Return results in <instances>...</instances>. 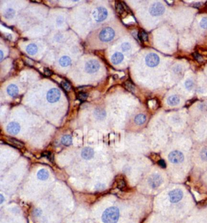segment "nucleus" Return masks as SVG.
Wrapping results in <instances>:
<instances>
[{
  "mask_svg": "<svg viewBox=\"0 0 207 223\" xmlns=\"http://www.w3.org/2000/svg\"><path fill=\"white\" fill-rule=\"evenodd\" d=\"M119 218V210L115 207H111L106 209L102 215L104 223H117Z\"/></svg>",
  "mask_w": 207,
  "mask_h": 223,
  "instance_id": "obj_1",
  "label": "nucleus"
},
{
  "mask_svg": "<svg viewBox=\"0 0 207 223\" xmlns=\"http://www.w3.org/2000/svg\"><path fill=\"white\" fill-rule=\"evenodd\" d=\"M115 36L114 30L111 28H105L99 34V39L103 42H109L113 40Z\"/></svg>",
  "mask_w": 207,
  "mask_h": 223,
  "instance_id": "obj_2",
  "label": "nucleus"
},
{
  "mask_svg": "<svg viewBox=\"0 0 207 223\" xmlns=\"http://www.w3.org/2000/svg\"><path fill=\"white\" fill-rule=\"evenodd\" d=\"M92 14L95 20L98 22H101V21H103L107 18L108 16V11L105 8L99 7L94 10Z\"/></svg>",
  "mask_w": 207,
  "mask_h": 223,
  "instance_id": "obj_3",
  "label": "nucleus"
},
{
  "mask_svg": "<svg viewBox=\"0 0 207 223\" xmlns=\"http://www.w3.org/2000/svg\"><path fill=\"white\" fill-rule=\"evenodd\" d=\"M165 7L160 3H155L151 5L150 9V12L153 16H160L165 12Z\"/></svg>",
  "mask_w": 207,
  "mask_h": 223,
  "instance_id": "obj_4",
  "label": "nucleus"
},
{
  "mask_svg": "<svg viewBox=\"0 0 207 223\" xmlns=\"http://www.w3.org/2000/svg\"><path fill=\"white\" fill-rule=\"evenodd\" d=\"M61 96L60 91L57 89H52L47 93V99L51 103H54L59 100Z\"/></svg>",
  "mask_w": 207,
  "mask_h": 223,
  "instance_id": "obj_5",
  "label": "nucleus"
},
{
  "mask_svg": "<svg viewBox=\"0 0 207 223\" xmlns=\"http://www.w3.org/2000/svg\"><path fill=\"white\" fill-rule=\"evenodd\" d=\"M168 159L171 163L174 164H178L182 163L183 161L184 156L182 152L177 150H174L169 154Z\"/></svg>",
  "mask_w": 207,
  "mask_h": 223,
  "instance_id": "obj_6",
  "label": "nucleus"
},
{
  "mask_svg": "<svg viewBox=\"0 0 207 223\" xmlns=\"http://www.w3.org/2000/svg\"><path fill=\"white\" fill-rule=\"evenodd\" d=\"M100 69L99 62L95 60H91L88 61L85 64V70L89 73L97 72Z\"/></svg>",
  "mask_w": 207,
  "mask_h": 223,
  "instance_id": "obj_7",
  "label": "nucleus"
},
{
  "mask_svg": "<svg viewBox=\"0 0 207 223\" xmlns=\"http://www.w3.org/2000/svg\"><path fill=\"white\" fill-rule=\"evenodd\" d=\"M148 182H149L150 186L152 188L156 189L161 185L163 182V179L160 175L158 174H153L148 179Z\"/></svg>",
  "mask_w": 207,
  "mask_h": 223,
  "instance_id": "obj_8",
  "label": "nucleus"
},
{
  "mask_svg": "<svg viewBox=\"0 0 207 223\" xmlns=\"http://www.w3.org/2000/svg\"><path fill=\"white\" fill-rule=\"evenodd\" d=\"M145 61L147 66L151 67H154L158 64L159 62H160V59H159V57L156 54H150L146 56Z\"/></svg>",
  "mask_w": 207,
  "mask_h": 223,
  "instance_id": "obj_9",
  "label": "nucleus"
},
{
  "mask_svg": "<svg viewBox=\"0 0 207 223\" xmlns=\"http://www.w3.org/2000/svg\"><path fill=\"white\" fill-rule=\"evenodd\" d=\"M169 196L171 203H176L182 199L183 192L179 189H175L169 193Z\"/></svg>",
  "mask_w": 207,
  "mask_h": 223,
  "instance_id": "obj_10",
  "label": "nucleus"
},
{
  "mask_svg": "<svg viewBox=\"0 0 207 223\" xmlns=\"http://www.w3.org/2000/svg\"><path fill=\"white\" fill-rule=\"evenodd\" d=\"M20 130V126L17 123H15V122H12L7 126V131L11 135H15L18 134Z\"/></svg>",
  "mask_w": 207,
  "mask_h": 223,
  "instance_id": "obj_11",
  "label": "nucleus"
},
{
  "mask_svg": "<svg viewBox=\"0 0 207 223\" xmlns=\"http://www.w3.org/2000/svg\"><path fill=\"white\" fill-rule=\"evenodd\" d=\"M94 155V151L92 148L85 147L82 152V157L84 160H90L93 158Z\"/></svg>",
  "mask_w": 207,
  "mask_h": 223,
  "instance_id": "obj_12",
  "label": "nucleus"
},
{
  "mask_svg": "<svg viewBox=\"0 0 207 223\" xmlns=\"http://www.w3.org/2000/svg\"><path fill=\"white\" fill-rule=\"evenodd\" d=\"M124 56L120 52H116L112 56L111 61L114 64H118L123 60Z\"/></svg>",
  "mask_w": 207,
  "mask_h": 223,
  "instance_id": "obj_13",
  "label": "nucleus"
},
{
  "mask_svg": "<svg viewBox=\"0 0 207 223\" xmlns=\"http://www.w3.org/2000/svg\"><path fill=\"white\" fill-rule=\"evenodd\" d=\"M7 92L10 96L15 97L18 93V88L15 84H10L7 88Z\"/></svg>",
  "mask_w": 207,
  "mask_h": 223,
  "instance_id": "obj_14",
  "label": "nucleus"
},
{
  "mask_svg": "<svg viewBox=\"0 0 207 223\" xmlns=\"http://www.w3.org/2000/svg\"><path fill=\"white\" fill-rule=\"evenodd\" d=\"M167 102L169 105L171 106L176 105L180 102V98L177 95H172L168 98Z\"/></svg>",
  "mask_w": 207,
  "mask_h": 223,
  "instance_id": "obj_15",
  "label": "nucleus"
},
{
  "mask_svg": "<svg viewBox=\"0 0 207 223\" xmlns=\"http://www.w3.org/2000/svg\"><path fill=\"white\" fill-rule=\"evenodd\" d=\"M37 177L40 180H46L49 177V173L46 170L42 169L37 173Z\"/></svg>",
  "mask_w": 207,
  "mask_h": 223,
  "instance_id": "obj_16",
  "label": "nucleus"
},
{
  "mask_svg": "<svg viewBox=\"0 0 207 223\" xmlns=\"http://www.w3.org/2000/svg\"><path fill=\"white\" fill-rule=\"evenodd\" d=\"M59 63L63 67H67L71 64V59L67 56H64L60 58Z\"/></svg>",
  "mask_w": 207,
  "mask_h": 223,
  "instance_id": "obj_17",
  "label": "nucleus"
},
{
  "mask_svg": "<svg viewBox=\"0 0 207 223\" xmlns=\"http://www.w3.org/2000/svg\"><path fill=\"white\" fill-rule=\"evenodd\" d=\"M26 51L29 54L33 55L36 54L37 51H38V47L34 44H30L28 46L27 48H26Z\"/></svg>",
  "mask_w": 207,
  "mask_h": 223,
  "instance_id": "obj_18",
  "label": "nucleus"
},
{
  "mask_svg": "<svg viewBox=\"0 0 207 223\" xmlns=\"http://www.w3.org/2000/svg\"><path fill=\"white\" fill-rule=\"evenodd\" d=\"M146 116L145 115L139 114V115H137L136 116L135 119H134V121L137 124L141 125L145 123V122L146 121Z\"/></svg>",
  "mask_w": 207,
  "mask_h": 223,
  "instance_id": "obj_19",
  "label": "nucleus"
},
{
  "mask_svg": "<svg viewBox=\"0 0 207 223\" xmlns=\"http://www.w3.org/2000/svg\"><path fill=\"white\" fill-rule=\"evenodd\" d=\"M115 9L116 11L118 13L121 15L125 12V8L123 4L120 2H116L115 3Z\"/></svg>",
  "mask_w": 207,
  "mask_h": 223,
  "instance_id": "obj_20",
  "label": "nucleus"
},
{
  "mask_svg": "<svg viewBox=\"0 0 207 223\" xmlns=\"http://www.w3.org/2000/svg\"><path fill=\"white\" fill-rule=\"evenodd\" d=\"M61 142L65 146H69L72 143V138L69 135H65L62 138Z\"/></svg>",
  "mask_w": 207,
  "mask_h": 223,
  "instance_id": "obj_21",
  "label": "nucleus"
},
{
  "mask_svg": "<svg viewBox=\"0 0 207 223\" xmlns=\"http://www.w3.org/2000/svg\"><path fill=\"white\" fill-rule=\"evenodd\" d=\"M8 141L9 142V143H10V144H12L15 147H17L18 148H22L23 146V144L22 142L14 138H10L8 139Z\"/></svg>",
  "mask_w": 207,
  "mask_h": 223,
  "instance_id": "obj_22",
  "label": "nucleus"
},
{
  "mask_svg": "<svg viewBox=\"0 0 207 223\" xmlns=\"http://www.w3.org/2000/svg\"><path fill=\"white\" fill-rule=\"evenodd\" d=\"M123 86L126 89H127L128 91H129L130 92H134L135 91V87H134V85L132 84V83H131L130 81L125 82L123 84Z\"/></svg>",
  "mask_w": 207,
  "mask_h": 223,
  "instance_id": "obj_23",
  "label": "nucleus"
},
{
  "mask_svg": "<svg viewBox=\"0 0 207 223\" xmlns=\"http://www.w3.org/2000/svg\"><path fill=\"white\" fill-rule=\"evenodd\" d=\"M138 36H139V39L143 41H147L148 40V35L147 33L143 30H140L139 32Z\"/></svg>",
  "mask_w": 207,
  "mask_h": 223,
  "instance_id": "obj_24",
  "label": "nucleus"
},
{
  "mask_svg": "<svg viewBox=\"0 0 207 223\" xmlns=\"http://www.w3.org/2000/svg\"><path fill=\"white\" fill-rule=\"evenodd\" d=\"M201 159L204 161H207V147L204 148L200 152Z\"/></svg>",
  "mask_w": 207,
  "mask_h": 223,
  "instance_id": "obj_25",
  "label": "nucleus"
},
{
  "mask_svg": "<svg viewBox=\"0 0 207 223\" xmlns=\"http://www.w3.org/2000/svg\"><path fill=\"white\" fill-rule=\"evenodd\" d=\"M15 12L14 11L13 9H9L6 11V13H5V16H6V17L7 18H12L13 17V15H15Z\"/></svg>",
  "mask_w": 207,
  "mask_h": 223,
  "instance_id": "obj_26",
  "label": "nucleus"
},
{
  "mask_svg": "<svg viewBox=\"0 0 207 223\" xmlns=\"http://www.w3.org/2000/svg\"><path fill=\"white\" fill-rule=\"evenodd\" d=\"M185 85L186 88H187L188 90H189V91H190V90H191L193 89L194 86V83L192 80H191V79H188V80L186 81Z\"/></svg>",
  "mask_w": 207,
  "mask_h": 223,
  "instance_id": "obj_27",
  "label": "nucleus"
},
{
  "mask_svg": "<svg viewBox=\"0 0 207 223\" xmlns=\"http://www.w3.org/2000/svg\"><path fill=\"white\" fill-rule=\"evenodd\" d=\"M88 97V94L84 92H80L77 95V98L80 101L86 100Z\"/></svg>",
  "mask_w": 207,
  "mask_h": 223,
  "instance_id": "obj_28",
  "label": "nucleus"
},
{
  "mask_svg": "<svg viewBox=\"0 0 207 223\" xmlns=\"http://www.w3.org/2000/svg\"><path fill=\"white\" fill-rule=\"evenodd\" d=\"M61 85L62 87L64 89L65 91H70L71 89V86L70 84L68 83L66 81H62L61 83Z\"/></svg>",
  "mask_w": 207,
  "mask_h": 223,
  "instance_id": "obj_29",
  "label": "nucleus"
},
{
  "mask_svg": "<svg viewBox=\"0 0 207 223\" xmlns=\"http://www.w3.org/2000/svg\"><path fill=\"white\" fill-rule=\"evenodd\" d=\"M200 26L202 28L207 29V17H204L201 19L200 22Z\"/></svg>",
  "mask_w": 207,
  "mask_h": 223,
  "instance_id": "obj_30",
  "label": "nucleus"
},
{
  "mask_svg": "<svg viewBox=\"0 0 207 223\" xmlns=\"http://www.w3.org/2000/svg\"><path fill=\"white\" fill-rule=\"evenodd\" d=\"M121 49L124 52L128 51L131 49V45L129 43H128V42H125V43L122 44Z\"/></svg>",
  "mask_w": 207,
  "mask_h": 223,
  "instance_id": "obj_31",
  "label": "nucleus"
},
{
  "mask_svg": "<svg viewBox=\"0 0 207 223\" xmlns=\"http://www.w3.org/2000/svg\"><path fill=\"white\" fill-rule=\"evenodd\" d=\"M126 187V183L124 180L123 179H119L118 181V187L121 190L123 189Z\"/></svg>",
  "mask_w": 207,
  "mask_h": 223,
  "instance_id": "obj_32",
  "label": "nucleus"
},
{
  "mask_svg": "<svg viewBox=\"0 0 207 223\" xmlns=\"http://www.w3.org/2000/svg\"><path fill=\"white\" fill-rule=\"evenodd\" d=\"M158 165L160 166L162 168H165L167 166V164H166L165 162V161L163 160H159L158 161Z\"/></svg>",
  "mask_w": 207,
  "mask_h": 223,
  "instance_id": "obj_33",
  "label": "nucleus"
},
{
  "mask_svg": "<svg viewBox=\"0 0 207 223\" xmlns=\"http://www.w3.org/2000/svg\"><path fill=\"white\" fill-rule=\"evenodd\" d=\"M44 73L47 76H51L52 75V72L51 70H49V69L47 68H45L44 69Z\"/></svg>",
  "mask_w": 207,
  "mask_h": 223,
  "instance_id": "obj_34",
  "label": "nucleus"
},
{
  "mask_svg": "<svg viewBox=\"0 0 207 223\" xmlns=\"http://www.w3.org/2000/svg\"><path fill=\"white\" fill-rule=\"evenodd\" d=\"M0 199H0V201H0V203H3V201H4V197H3V196L2 195H0Z\"/></svg>",
  "mask_w": 207,
  "mask_h": 223,
  "instance_id": "obj_35",
  "label": "nucleus"
},
{
  "mask_svg": "<svg viewBox=\"0 0 207 223\" xmlns=\"http://www.w3.org/2000/svg\"><path fill=\"white\" fill-rule=\"evenodd\" d=\"M0 55H1V61H2L3 58V52L2 50L0 51Z\"/></svg>",
  "mask_w": 207,
  "mask_h": 223,
  "instance_id": "obj_36",
  "label": "nucleus"
}]
</instances>
